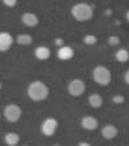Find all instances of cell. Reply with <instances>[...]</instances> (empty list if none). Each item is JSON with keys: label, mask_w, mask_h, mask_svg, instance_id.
Wrapping results in <instances>:
<instances>
[{"label": "cell", "mask_w": 129, "mask_h": 146, "mask_svg": "<svg viewBox=\"0 0 129 146\" xmlns=\"http://www.w3.org/2000/svg\"><path fill=\"white\" fill-rule=\"evenodd\" d=\"M26 94L33 102H43V100H46L48 98L50 89L43 81L35 80V81H31L28 85Z\"/></svg>", "instance_id": "6da1fadb"}, {"label": "cell", "mask_w": 129, "mask_h": 146, "mask_svg": "<svg viewBox=\"0 0 129 146\" xmlns=\"http://www.w3.org/2000/svg\"><path fill=\"white\" fill-rule=\"evenodd\" d=\"M72 17L78 22H86L90 21L94 16V11H93V7L87 3H77L72 7L71 9Z\"/></svg>", "instance_id": "7a4b0ae2"}, {"label": "cell", "mask_w": 129, "mask_h": 146, "mask_svg": "<svg viewBox=\"0 0 129 146\" xmlns=\"http://www.w3.org/2000/svg\"><path fill=\"white\" fill-rule=\"evenodd\" d=\"M93 80L95 84L101 86H107L111 84V80H112V73L105 65H97L94 69H93Z\"/></svg>", "instance_id": "3957f363"}, {"label": "cell", "mask_w": 129, "mask_h": 146, "mask_svg": "<svg viewBox=\"0 0 129 146\" xmlns=\"http://www.w3.org/2000/svg\"><path fill=\"white\" fill-rule=\"evenodd\" d=\"M4 117L7 119V121L9 123H17L22 116V110L19 104L16 103H9L4 107L3 111Z\"/></svg>", "instance_id": "277c9868"}, {"label": "cell", "mask_w": 129, "mask_h": 146, "mask_svg": "<svg viewBox=\"0 0 129 146\" xmlns=\"http://www.w3.org/2000/svg\"><path fill=\"white\" fill-rule=\"evenodd\" d=\"M86 90L85 82L81 78H73L68 82V93L72 97H81Z\"/></svg>", "instance_id": "5b68a950"}, {"label": "cell", "mask_w": 129, "mask_h": 146, "mask_svg": "<svg viewBox=\"0 0 129 146\" xmlns=\"http://www.w3.org/2000/svg\"><path fill=\"white\" fill-rule=\"evenodd\" d=\"M59 127V123L56 119L54 117H47L42 121V125H40V131H42V134L46 137H52L54 134L56 133Z\"/></svg>", "instance_id": "8992f818"}, {"label": "cell", "mask_w": 129, "mask_h": 146, "mask_svg": "<svg viewBox=\"0 0 129 146\" xmlns=\"http://www.w3.org/2000/svg\"><path fill=\"white\" fill-rule=\"evenodd\" d=\"M13 42V36L8 31H0V52H7L8 50L12 47Z\"/></svg>", "instance_id": "52a82bcc"}, {"label": "cell", "mask_w": 129, "mask_h": 146, "mask_svg": "<svg viewBox=\"0 0 129 146\" xmlns=\"http://www.w3.org/2000/svg\"><path fill=\"white\" fill-rule=\"evenodd\" d=\"M21 22H22V25H25L26 27H34L39 24V18L33 12H25L24 15L21 16Z\"/></svg>", "instance_id": "ba28073f"}, {"label": "cell", "mask_w": 129, "mask_h": 146, "mask_svg": "<svg viewBox=\"0 0 129 146\" xmlns=\"http://www.w3.org/2000/svg\"><path fill=\"white\" fill-rule=\"evenodd\" d=\"M99 123H98V119L94 117V116H83L81 119V127L85 129V131H95L98 128Z\"/></svg>", "instance_id": "9c48e42d"}, {"label": "cell", "mask_w": 129, "mask_h": 146, "mask_svg": "<svg viewBox=\"0 0 129 146\" xmlns=\"http://www.w3.org/2000/svg\"><path fill=\"white\" fill-rule=\"evenodd\" d=\"M101 133L105 140H114V138H116L117 134H119V129L114 124H106L105 127L102 128Z\"/></svg>", "instance_id": "30bf717a"}, {"label": "cell", "mask_w": 129, "mask_h": 146, "mask_svg": "<svg viewBox=\"0 0 129 146\" xmlns=\"http://www.w3.org/2000/svg\"><path fill=\"white\" fill-rule=\"evenodd\" d=\"M73 56H74V50L72 48L71 46H62L58 50V58L60 60L68 61V60H71Z\"/></svg>", "instance_id": "8fae6325"}, {"label": "cell", "mask_w": 129, "mask_h": 146, "mask_svg": "<svg viewBox=\"0 0 129 146\" xmlns=\"http://www.w3.org/2000/svg\"><path fill=\"white\" fill-rule=\"evenodd\" d=\"M34 56L38 60H47L51 56V50L46 46H38L37 48L34 50Z\"/></svg>", "instance_id": "7c38bea8"}, {"label": "cell", "mask_w": 129, "mask_h": 146, "mask_svg": "<svg viewBox=\"0 0 129 146\" xmlns=\"http://www.w3.org/2000/svg\"><path fill=\"white\" fill-rule=\"evenodd\" d=\"M20 140H21V137L16 132H7L4 134V142L8 146H17L20 143Z\"/></svg>", "instance_id": "4fadbf2b"}, {"label": "cell", "mask_w": 129, "mask_h": 146, "mask_svg": "<svg viewBox=\"0 0 129 146\" xmlns=\"http://www.w3.org/2000/svg\"><path fill=\"white\" fill-rule=\"evenodd\" d=\"M89 104L91 108H101L102 104H103V98L101 97L97 93H93V94L89 95Z\"/></svg>", "instance_id": "5bb4252c"}, {"label": "cell", "mask_w": 129, "mask_h": 146, "mask_svg": "<svg viewBox=\"0 0 129 146\" xmlns=\"http://www.w3.org/2000/svg\"><path fill=\"white\" fill-rule=\"evenodd\" d=\"M16 43L20 46H30L33 43V36L30 34H19V35L16 36Z\"/></svg>", "instance_id": "9a60e30c"}, {"label": "cell", "mask_w": 129, "mask_h": 146, "mask_svg": "<svg viewBox=\"0 0 129 146\" xmlns=\"http://www.w3.org/2000/svg\"><path fill=\"white\" fill-rule=\"evenodd\" d=\"M115 59H116L119 63H126L129 60V52L125 48H119L115 52Z\"/></svg>", "instance_id": "2e32d148"}, {"label": "cell", "mask_w": 129, "mask_h": 146, "mask_svg": "<svg viewBox=\"0 0 129 146\" xmlns=\"http://www.w3.org/2000/svg\"><path fill=\"white\" fill-rule=\"evenodd\" d=\"M83 42L87 46H94L98 42V38H97L94 34H87V35H85V38H83Z\"/></svg>", "instance_id": "e0dca14e"}, {"label": "cell", "mask_w": 129, "mask_h": 146, "mask_svg": "<svg viewBox=\"0 0 129 146\" xmlns=\"http://www.w3.org/2000/svg\"><path fill=\"white\" fill-rule=\"evenodd\" d=\"M107 42H108V44H110V46H119L120 38H119V36H116V35H111V36H108Z\"/></svg>", "instance_id": "ac0fdd59"}, {"label": "cell", "mask_w": 129, "mask_h": 146, "mask_svg": "<svg viewBox=\"0 0 129 146\" xmlns=\"http://www.w3.org/2000/svg\"><path fill=\"white\" fill-rule=\"evenodd\" d=\"M3 4L7 7H9V8H12V7H15L16 4H17V0H3Z\"/></svg>", "instance_id": "d6986e66"}, {"label": "cell", "mask_w": 129, "mask_h": 146, "mask_svg": "<svg viewBox=\"0 0 129 146\" xmlns=\"http://www.w3.org/2000/svg\"><path fill=\"white\" fill-rule=\"evenodd\" d=\"M124 100H125V98H124L123 95H116V97H114V102H115V103L121 104Z\"/></svg>", "instance_id": "ffe728a7"}, {"label": "cell", "mask_w": 129, "mask_h": 146, "mask_svg": "<svg viewBox=\"0 0 129 146\" xmlns=\"http://www.w3.org/2000/svg\"><path fill=\"white\" fill-rule=\"evenodd\" d=\"M124 81H125L126 85H129V69L125 72V74H124Z\"/></svg>", "instance_id": "44dd1931"}, {"label": "cell", "mask_w": 129, "mask_h": 146, "mask_svg": "<svg viewBox=\"0 0 129 146\" xmlns=\"http://www.w3.org/2000/svg\"><path fill=\"white\" fill-rule=\"evenodd\" d=\"M77 146H91V145H90L89 142H86V141H81V142L78 143Z\"/></svg>", "instance_id": "7402d4cb"}, {"label": "cell", "mask_w": 129, "mask_h": 146, "mask_svg": "<svg viewBox=\"0 0 129 146\" xmlns=\"http://www.w3.org/2000/svg\"><path fill=\"white\" fill-rule=\"evenodd\" d=\"M125 17H126V21H128V22H129V11H128V12H126Z\"/></svg>", "instance_id": "603a6c76"}, {"label": "cell", "mask_w": 129, "mask_h": 146, "mask_svg": "<svg viewBox=\"0 0 129 146\" xmlns=\"http://www.w3.org/2000/svg\"><path fill=\"white\" fill-rule=\"evenodd\" d=\"M1 88H3V85H1V81H0V91H1Z\"/></svg>", "instance_id": "cb8c5ba5"}, {"label": "cell", "mask_w": 129, "mask_h": 146, "mask_svg": "<svg viewBox=\"0 0 129 146\" xmlns=\"http://www.w3.org/2000/svg\"><path fill=\"white\" fill-rule=\"evenodd\" d=\"M54 146H62V145H54Z\"/></svg>", "instance_id": "d4e9b609"}, {"label": "cell", "mask_w": 129, "mask_h": 146, "mask_svg": "<svg viewBox=\"0 0 129 146\" xmlns=\"http://www.w3.org/2000/svg\"><path fill=\"white\" fill-rule=\"evenodd\" d=\"M22 146H29V145H22Z\"/></svg>", "instance_id": "484cf974"}, {"label": "cell", "mask_w": 129, "mask_h": 146, "mask_svg": "<svg viewBox=\"0 0 129 146\" xmlns=\"http://www.w3.org/2000/svg\"><path fill=\"white\" fill-rule=\"evenodd\" d=\"M0 117H1V113H0Z\"/></svg>", "instance_id": "4316f807"}]
</instances>
